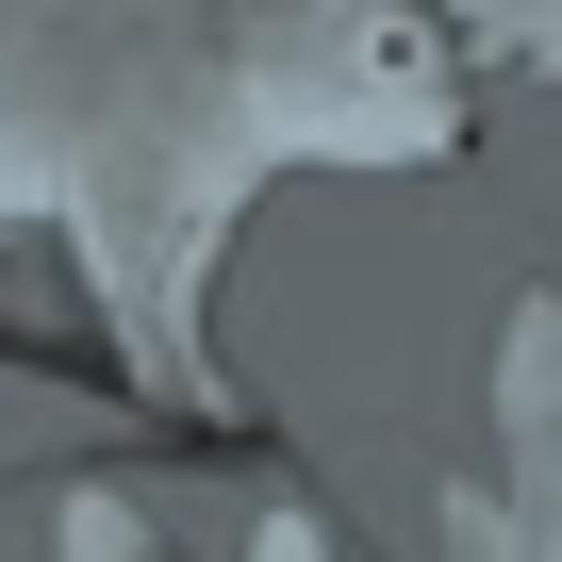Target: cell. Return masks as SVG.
I'll return each mask as SVG.
<instances>
[{
    "instance_id": "obj_2",
    "label": "cell",
    "mask_w": 562,
    "mask_h": 562,
    "mask_svg": "<svg viewBox=\"0 0 562 562\" xmlns=\"http://www.w3.org/2000/svg\"><path fill=\"white\" fill-rule=\"evenodd\" d=\"M265 562H331V529H315V513H281V529H265Z\"/></svg>"
},
{
    "instance_id": "obj_1",
    "label": "cell",
    "mask_w": 562,
    "mask_h": 562,
    "mask_svg": "<svg viewBox=\"0 0 562 562\" xmlns=\"http://www.w3.org/2000/svg\"><path fill=\"white\" fill-rule=\"evenodd\" d=\"M67 562H166V529L133 496H67Z\"/></svg>"
}]
</instances>
